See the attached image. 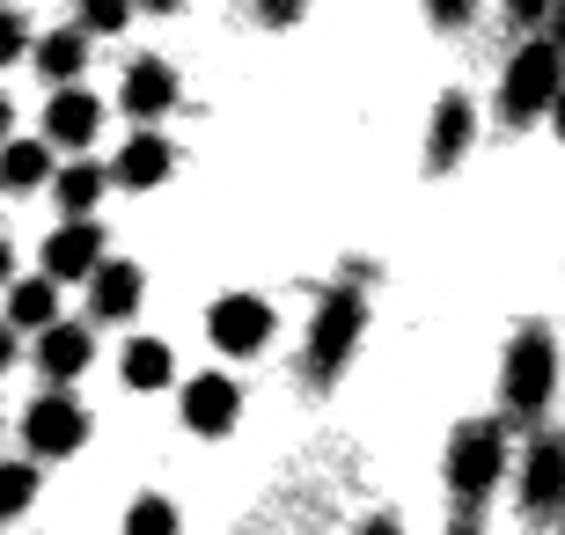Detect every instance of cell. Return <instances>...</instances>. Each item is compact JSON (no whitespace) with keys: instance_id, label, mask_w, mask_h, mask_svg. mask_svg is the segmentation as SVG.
Returning a JSON list of instances; mask_svg holds the SVG:
<instances>
[{"instance_id":"10","label":"cell","mask_w":565,"mask_h":535,"mask_svg":"<svg viewBox=\"0 0 565 535\" xmlns=\"http://www.w3.org/2000/svg\"><path fill=\"white\" fill-rule=\"evenodd\" d=\"M177 96H184V82H177V66L169 60H132L126 66V88H118V104H126V118L154 125L177 110Z\"/></svg>"},{"instance_id":"19","label":"cell","mask_w":565,"mask_h":535,"mask_svg":"<svg viewBox=\"0 0 565 535\" xmlns=\"http://www.w3.org/2000/svg\"><path fill=\"white\" fill-rule=\"evenodd\" d=\"M118 374H126V389H169V382H177V352H169L162 338H132Z\"/></svg>"},{"instance_id":"18","label":"cell","mask_w":565,"mask_h":535,"mask_svg":"<svg viewBox=\"0 0 565 535\" xmlns=\"http://www.w3.org/2000/svg\"><path fill=\"white\" fill-rule=\"evenodd\" d=\"M8 330H44L60 323V287L52 279H8Z\"/></svg>"},{"instance_id":"15","label":"cell","mask_w":565,"mask_h":535,"mask_svg":"<svg viewBox=\"0 0 565 535\" xmlns=\"http://www.w3.org/2000/svg\"><path fill=\"white\" fill-rule=\"evenodd\" d=\"M470 140H478V104H470V96H440L434 140H426V162H434V169H456L462 154H470Z\"/></svg>"},{"instance_id":"12","label":"cell","mask_w":565,"mask_h":535,"mask_svg":"<svg viewBox=\"0 0 565 535\" xmlns=\"http://www.w3.org/2000/svg\"><path fill=\"white\" fill-rule=\"evenodd\" d=\"M88 360H96V338L82 323H44L38 330V367H44L52 389H66L74 374H88Z\"/></svg>"},{"instance_id":"32","label":"cell","mask_w":565,"mask_h":535,"mask_svg":"<svg viewBox=\"0 0 565 535\" xmlns=\"http://www.w3.org/2000/svg\"><path fill=\"white\" fill-rule=\"evenodd\" d=\"M360 535H404V528H397V521H367Z\"/></svg>"},{"instance_id":"16","label":"cell","mask_w":565,"mask_h":535,"mask_svg":"<svg viewBox=\"0 0 565 535\" xmlns=\"http://www.w3.org/2000/svg\"><path fill=\"white\" fill-rule=\"evenodd\" d=\"M22 60H38L44 88H74V82H82V66H88V38H82V30H52V38H30Z\"/></svg>"},{"instance_id":"14","label":"cell","mask_w":565,"mask_h":535,"mask_svg":"<svg viewBox=\"0 0 565 535\" xmlns=\"http://www.w3.org/2000/svg\"><path fill=\"white\" fill-rule=\"evenodd\" d=\"M104 125V104L88 88H52V110H44V147H88Z\"/></svg>"},{"instance_id":"29","label":"cell","mask_w":565,"mask_h":535,"mask_svg":"<svg viewBox=\"0 0 565 535\" xmlns=\"http://www.w3.org/2000/svg\"><path fill=\"white\" fill-rule=\"evenodd\" d=\"M132 8H147V15H177L184 0H132Z\"/></svg>"},{"instance_id":"6","label":"cell","mask_w":565,"mask_h":535,"mask_svg":"<svg viewBox=\"0 0 565 535\" xmlns=\"http://www.w3.org/2000/svg\"><path fill=\"white\" fill-rule=\"evenodd\" d=\"M206 338L228 360H257V352L273 345V301H257V293H221L206 309Z\"/></svg>"},{"instance_id":"7","label":"cell","mask_w":565,"mask_h":535,"mask_svg":"<svg viewBox=\"0 0 565 535\" xmlns=\"http://www.w3.org/2000/svg\"><path fill=\"white\" fill-rule=\"evenodd\" d=\"M177 411H184V426L199 432V440H221V432L243 418V389H235L228 374H191Z\"/></svg>"},{"instance_id":"3","label":"cell","mask_w":565,"mask_h":535,"mask_svg":"<svg viewBox=\"0 0 565 535\" xmlns=\"http://www.w3.org/2000/svg\"><path fill=\"white\" fill-rule=\"evenodd\" d=\"M551 96H558V44L529 38L522 52H514V66H507V82H500V118L507 125H536L551 110Z\"/></svg>"},{"instance_id":"5","label":"cell","mask_w":565,"mask_h":535,"mask_svg":"<svg viewBox=\"0 0 565 535\" xmlns=\"http://www.w3.org/2000/svg\"><path fill=\"white\" fill-rule=\"evenodd\" d=\"M22 440H30V462H66V454L88 440V411L66 389H44L22 418Z\"/></svg>"},{"instance_id":"21","label":"cell","mask_w":565,"mask_h":535,"mask_svg":"<svg viewBox=\"0 0 565 535\" xmlns=\"http://www.w3.org/2000/svg\"><path fill=\"white\" fill-rule=\"evenodd\" d=\"M177 528H184V514H177V499H162V492H147V499L126 506V535H177Z\"/></svg>"},{"instance_id":"17","label":"cell","mask_w":565,"mask_h":535,"mask_svg":"<svg viewBox=\"0 0 565 535\" xmlns=\"http://www.w3.org/2000/svg\"><path fill=\"white\" fill-rule=\"evenodd\" d=\"M44 184H52V199H60L66 221H88V206H96V199L110 191V176H104L96 162H66V169H52Z\"/></svg>"},{"instance_id":"13","label":"cell","mask_w":565,"mask_h":535,"mask_svg":"<svg viewBox=\"0 0 565 535\" xmlns=\"http://www.w3.org/2000/svg\"><path fill=\"white\" fill-rule=\"evenodd\" d=\"M140 293H147V279L126 257H110V265L88 271V309H96V323H126V315L140 309Z\"/></svg>"},{"instance_id":"20","label":"cell","mask_w":565,"mask_h":535,"mask_svg":"<svg viewBox=\"0 0 565 535\" xmlns=\"http://www.w3.org/2000/svg\"><path fill=\"white\" fill-rule=\"evenodd\" d=\"M52 176V147L44 140H0V191H38Z\"/></svg>"},{"instance_id":"25","label":"cell","mask_w":565,"mask_h":535,"mask_svg":"<svg viewBox=\"0 0 565 535\" xmlns=\"http://www.w3.org/2000/svg\"><path fill=\"white\" fill-rule=\"evenodd\" d=\"M426 15H434L440 30H462V22L478 15V0H426Z\"/></svg>"},{"instance_id":"4","label":"cell","mask_w":565,"mask_h":535,"mask_svg":"<svg viewBox=\"0 0 565 535\" xmlns=\"http://www.w3.org/2000/svg\"><path fill=\"white\" fill-rule=\"evenodd\" d=\"M551 382H558V345L544 323H529L507 352V411L514 418H544L551 411Z\"/></svg>"},{"instance_id":"31","label":"cell","mask_w":565,"mask_h":535,"mask_svg":"<svg viewBox=\"0 0 565 535\" xmlns=\"http://www.w3.org/2000/svg\"><path fill=\"white\" fill-rule=\"evenodd\" d=\"M8 279H15V249L0 243V287H8Z\"/></svg>"},{"instance_id":"8","label":"cell","mask_w":565,"mask_h":535,"mask_svg":"<svg viewBox=\"0 0 565 535\" xmlns=\"http://www.w3.org/2000/svg\"><path fill=\"white\" fill-rule=\"evenodd\" d=\"M104 265V227L96 221H66L44 235V279L52 287H74V279H88V271Z\"/></svg>"},{"instance_id":"1","label":"cell","mask_w":565,"mask_h":535,"mask_svg":"<svg viewBox=\"0 0 565 535\" xmlns=\"http://www.w3.org/2000/svg\"><path fill=\"white\" fill-rule=\"evenodd\" d=\"M360 330H367L360 287H331L323 301H316V323H309V382H338V374H345Z\"/></svg>"},{"instance_id":"27","label":"cell","mask_w":565,"mask_h":535,"mask_svg":"<svg viewBox=\"0 0 565 535\" xmlns=\"http://www.w3.org/2000/svg\"><path fill=\"white\" fill-rule=\"evenodd\" d=\"M507 15H514V22H544L551 0H507Z\"/></svg>"},{"instance_id":"2","label":"cell","mask_w":565,"mask_h":535,"mask_svg":"<svg viewBox=\"0 0 565 535\" xmlns=\"http://www.w3.org/2000/svg\"><path fill=\"white\" fill-rule=\"evenodd\" d=\"M500 477H507V426H492V418L456 426V440H448V492L462 506H478Z\"/></svg>"},{"instance_id":"24","label":"cell","mask_w":565,"mask_h":535,"mask_svg":"<svg viewBox=\"0 0 565 535\" xmlns=\"http://www.w3.org/2000/svg\"><path fill=\"white\" fill-rule=\"evenodd\" d=\"M22 52H30V22H22L15 8H0V66H15Z\"/></svg>"},{"instance_id":"26","label":"cell","mask_w":565,"mask_h":535,"mask_svg":"<svg viewBox=\"0 0 565 535\" xmlns=\"http://www.w3.org/2000/svg\"><path fill=\"white\" fill-rule=\"evenodd\" d=\"M257 15L273 22V30H287V22H301V15H309V0H257Z\"/></svg>"},{"instance_id":"11","label":"cell","mask_w":565,"mask_h":535,"mask_svg":"<svg viewBox=\"0 0 565 535\" xmlns=\"http://www.w3.org/2000/svg\"><path fill=\"white\" fill-rule=\"evenodd\" d=\"M169 169H177V147L162 140V132H132L118 154H110V184L118 191H154V184H169Z\"/></svg>"},{"instance_id":"22","label":"cell","mask_w":565,"mask_h":535,"mask_svg":"<svg viewBox=\"0 0 565 535\" xmlns=\"http://www.w3.org/2000/svg\"><path fill=\"white\" fill-rule=\"evenodd\" d=\"M30 499H38V462H0V521L30 514Z\"/></svg>"},{"instance_id":"23","label":"cell","mask_w":565,"mask_h":535,"mask_svg":"<svg viewBox=\"0 0 565 535\" xmlns=\"http://www.w3.org/2000/svg\"><path fill=\"white\" fill-rule=\"evenodd\" d=\"M132 22V0H82V38H118Z\"/></svg>"},{"instance_id":"30","label":"cell","mask_w":565,"mask_h":535,"mask_svg":"<svg viewBox=\"0 0 565 535\" xmlns=\"http://www.w3.org/2000/svg\"><path fill=\"white\" fill-rule=\"evenodd\" d=\"M0 140H15V104L0 96Z\"/></svg>"},{"instance_id":"28","label":"cell","mask_w":565,"mask_h":535,"mask_svg":"<svg viewBox=\"0 0 565 535\" xmlns=\"http://www.w3.org/2000/svg\"><path fill=\"white\" fill-rule=\"evenodd\" d=\"M8 367H15V330L0 323V374H8Z\"/></svg>"},{"instance_id":"9","label":"cell","mask_w":565,"mask_h":535,"mask_svg":"<svg viewBox=\"0 0 565 535\" xmlns=\"http://www.w3.org/2000/svg\"><path fill=\"white\" fill-rule=\"evenodd\" d=\"M558 484H565V454L544 432V440H529V454H522V514L536 521V528L558 521Z\"/></svg>"},{"instance_id":"33","label":"cell","mask_w":565,"mask_h":535,"mask_svg":"<svg viewBox=\"0 0 565 535\" xmlns=\"http://www.w3.org/2000/svg\"><path fill=\"white\" fill-rule=\"evenodd\" d=\"M448 535H484V528H478V521H470V514H462V521H456V528H448Z\"/></svg>"}]
</instances>
